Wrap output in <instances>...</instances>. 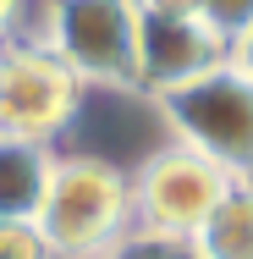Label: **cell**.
Here are the masks:
<instances>
[{
	"mask_svg": "<svg viewBox=\"0 0 253 259\" xmlns=\"http://www.w3.org/2000/svg\"><path fill=\"white\" fill-rule=\"evenodd\" d=\"M33 226L55 259H116L132 237V177L105 155H55Z\"/></svg>",
	"mask_w": 253,
	"mask_h": 259,
	"instance_id": "cell-1",
	"label": "cell"
},
{
	"mask_svg": "<svg viewBox=\"0 0 253 259\" xmlns=\"http://www.w3.org/2000/svg\"><path fill=\"white\" fill-rule=\"evenodd\" d=\"M138 0H44L39 45L83 89H132L138 94Z\"/></svg>",
	"mask_w": 253,
	"mask_h": 259,
	"instance_id": "cell-2",
	"label": "cell"
},
{
	"mask_svg": "<svg viewBox=\"0 0 253 259\" xmlns=\"http://www.w3.org/2000/svg\"><path fill=\"white\" fill-rule=\"evenodd\" d=\"M154 105H160L176 144L209 155L237 182H253V77L231 55L193 83H176V89L154 94Z\"/></svg>",
	"mask_w": 253,
	"mask_h": 259,
	"instance_id": "cell-3",
	"label": "cell"
},
{
	"mask_svg": "<svg viewBox=\"0 0 253 259\" xmlns=\"http://www.w3.org/2000/svg\"><path fill=\"white\" fill-rule=\"evenodd\" d=\"M237 177L187 144H165L132 171V232L160 243H187L209 221V209L226 199Z\"/></svg>",
	"mask_w": 253,
	"mask_h": 259,
	"instance_id": "cell-4",
	"label": "cell"
},
{
	"mask_svg": "<svg viewBox=\"0 0 253 259\" xmlns=\"http://www.w3.org/2000/svg\"><path fill=\"white\" fill-rule=\"evenodd\" d=\"M83 94L88 89L33 33H17L0 45V138L55 144L77 121Z\"/></svg>",
	"mask_w": 253,
	"mask_h": 259,
	"instance_id": "cell-5",
	"label": "cell"
},
{
	"mask_svg": "<svg viewBox=\"0 0 253 259\" xmlns=\"http://www.w3.org/2000/svg\"><path fill=\"white\" fill-rule=\"evenodd\" d=\"M226 45L198 17H143L138 28V94H165L176 83H193L209 66L226 61Z\"/></svg>",
	"mask_w": 253,
	"mask_h": 259,
	"instance_id": "cell-6",
	"label": "cell"
},
{
	"mask_svg": "<svg viewBox=\"0 0 253 259\" xmlns=\"http://www.w3.org/2000/svg\"><path fill=\"white\" fill-rule=\"evenodd\" d=\"M55 171L50 144H28V138H0V221H33L44 204Z\"/></svg>",
	"mask_w": 253,
	"mask_h": 259,
	"instance_id": "cell-7",
	"label": "cell"
},
{
	"mask_svg": "<svg viewBox=\"0 0 253 259\" xmlns=\"http://www.w3.org/2000/svg\"><path fill=\"white\" fill-rule=\"evenodd\" d=\"M182 248L187 259H253V182H231Z\"/></svg>",
	"mask_w": 253,
	"mask_h": 259,
	"instance_id": "cell-8",
	"label": "cell"
},
{
	"mask_svg": "<svg viewBox=\"0 0 253 259\" xmlns=\"http://www.w3.org/2000/svg\"><path fill=\"white\" fill-rule=\"evenodd\" d=\"M198 22L231 50V45L253 28V0H198Z\"/></svg>",
	"mask_w": 253,
	"mask_h": 259,
	"instance_id": "cell-9",
	"label": "cell"
},
{
	"mask_svg": "<svg viewBox=\"0 0 253 259\" xmlns=\"http://www.w3.org/2000/svg\"><path fill=\"white\" fill-rule=\"evenodd\" d=\"M0 259H55L33 221H0Z\"/></svg>",
	"mask_w": 253,
	"mask_h": 259,
	"instance_id": "cell-10",
	"label": "cell"
},
{
	"mask_svg": "<svg viewBox=\"0 0 253 259\" xmlns=\"http://www.w3.org/2000/svg\"><path fill=\"white\" fill-rule=\"evenodd\" d=\"M143 17H198V0H138Z\"/></svg>",
	"mask_w": 253,
	"mask_h": 259,
	"instance_id": "cell-11",
	"label": "cell"
},
{
	"mask_svg": "<svg viewBox=\"0 0 253 259\" xmlns=\"http://www.w3.org/2000/svg\"><path fill=\"white\" fill-rule=\"evenodd\" d=\"M22 17H28V0H0V45L22 33Z\"/></svg>",
	"mask_w": 253,
	"mask_h": 259,
	"instance_id": "cell-12",
	"label": "cell"
},
{
	"mask_svg": "<svg viewBox=\"0 0 253 259\" xmlns=\"http://www.w3.org/2000/svg\"><path fill=\"white\" fill-rule=\"evenodd\" d=\"M231 61H237V66H242V72L253 77V28L242 33V39H237V45H231Z\"/></svg>",
	"mask_w": 253,
	"mask_h": 259,
	"instance_id": "cell-13",
	"label": "cell"
},
{
	"mask_svg": "<svg viewBox=\"0 0 253 259\" xmlns=\"http://www.w3.org/2000/svg\"><path fill=\"white\" fill-rule=\"evenodd\" d=\"M116 259H121V254H116Z\"/></svg>",
	"mask_w": 253,
	"mask_h": 259,
	"instance_id": "cell-14",
	"label": "cell"
}]
</instances>
